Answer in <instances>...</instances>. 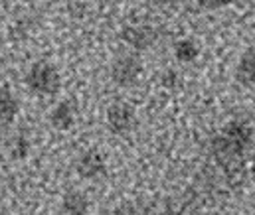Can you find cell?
<instances>
[{
    "mask_svg": "<svg viewBox=\"0 0 255 215\" xmlns=\"http://www.w3.org/2000/svg\"><path fill=\"white\" fill-rule=\"evenodd\" d=\"M254 146V129L248 121H230L210 141V156L232 188H240L248 174V156Z\"/></svg>",
    "mask_w": 255,
    "mask_h": 215,
    "instance_id": "6da1fadb",
    "label": "cell"
},
{
    "mask_svg": "<svg viewBox=\"0 0 255 215\" xmlns=\"http://www.w3.org/2000/svg\"><path fill=\"white\" fill-rule=\"evenodd\" d=\"M24 83L28 91L34 95L54 97L62 87V77H60V72L56 70V66H52L50 62H36L26 72Z\"/></svg>",
    "mask_w": 255,
    "mask_h": 215,
    "instance_id": "7a4b0ae2",
    "label": "cell"
},
{
    "mask_svg": "<svg viewBox=\"0 0 255 215\" xmlns=\"http://www.w3.org/2000/svg\"><path fill=\"white\" fill-rule=\"evenodd\" d=\"M107 129L117 135V137H123L128 135L134 125H136V115H134V109L125 103V101H115L107 107Z\"/></svg>",
    "mask_w": 255,
    "mask_h": 215,
    "instance_id": "3957f363",
    "label": "cell"
},
{
    "mask_svg": "<svg viewBox=\"0 0 255 215\" xmlns=\"http://www.w3.org/2000/svg\"><path fill=\"white\" fill-rule=\"evenodd\" d=\"M142 73V64L136 56H130V54H123L119 58L113 60L111 64V79L115 85L119 87H130L138 81Z\"/></svg>",
    "mask_w": 255,
    "mask_h": 215,
    "instance_id": "277c9868",
    "label": "cell"
},
{
    "mask_svg": "<svg viewBox=\"0 0 255 215\" xmlns=\"http://www.w3.org/2000/svg\"><path fill=\"white\" fill-rule=\"evenodd\" d=\"M121 40L130 48L142 52L158 42V30L148 24H130L121 30Z\"/></svg>",
    "mask_w": 255,
    "mask_h": 215,
    "instance_id": "5b68a950",
    "label": "cell"
},
{
    "mask_svg": "<svg viewBox=\"0 0 255 215\" xmlns=\"http://www.w3.org/2000/svg\"><path fill=\"white\" fill-rule=\"evenodd\" d=\"M75 172L83 180H99L107 174V162L99 150H85L75 160Z\"/></svg>",
    "mask_w": 255,
    "mask_h": 215,
    "instance_id": "8992f818",
    "label": "cell"
},
{
    "mask_svg": "<svg viewBox=\"0 0 255 215\" xmlns=\"http://www.w3.org/2000/svg\"><path fill=\"white\" fill-rule=\"evenodd\" d=\"M236 81L246 87V89H255V48L246 50L236 66Z\"/></svg>",
    "mask_w": 255,
    "mask_h": 215,
    "instance_id": "52a82bcc",
    "label": "cell"
},
{
    "mask_svg": "<svg viewBox=\"0 0 255 215\" xmlns=\"http://www.w3.org/2000/svg\"><path fill=\"white\" fill-rule=\"evenodd\" d=\"M75 119H77V109L71 101L58 103L50 113V125L56 131H69L75 125Z\"/></svg>",
    "mask_w": 255,
    "mask_h": 215,
    "instance_id": "ba28073f",
    "label": "cell"
},
{
    "mask_svg": "<svg viewBox=\"0 0 255 215\" xmlns=\"http://www.w3.org/2000/svg\"><path fill=\"white\" fill-rule=\"evenodd\" d=\"M62 210L65 215H87L89 214V198L83 192L69 190L62 198Z\"/></svg>",
    "mask_w": 255,
    "mask_h": 215,
    "instance_id": "9c48e42d",
    "label": "cell"
},
{
    "mask_svg": "<svg viewBox=\"0 0 255 215\" xmlns=\"http://www.w3.org/2000/svg\"><path fill=\"white\" fill-rule=\"evenodd\" d=\"M18 101L8 87H0V123L8 125L18 115Z\"/></svg>",
    "mask_w": 255,
    "mask_h": 215,
    "instance_id": "30bf717a",
    "label": "cell"
},
{
    "mask_svg": "<svg viewBox=\"0 0 255 215\" xmlns=\"http://www.w3.org/2000/svg\"><path fill=\"white\" fill-rule=\"evenodd\" d=\"M200 56V48L194 40H178L174 44V58L180 64H192Z\"/></svg>",
    "mask_w": 255,
    "mask_h": 215,
    "instance_id": "8fae6325",
    "label": "cell"
},
{
    "mask_svg": "<svg viewBox=\"0 0 255 215\" xmlns=\"http://www.w3.org/2000/svg\"><path fill=\"white\" fill-rule=\"evenodd\" d=\"M6 150H8L12 160H24L28 156V152H30V143H28L26 137L18 135V137L10 139V143L6 144Z\"/></svg>",
    "mask_w": 255,
    "mask_h": 215,
    "instance_id": "7c38bea8",
    "label": "cell"
},
{
    "mask_svg": "<svg viewBox=\"0 0 255 215\" xmlns=\"http://www.w3.org/2000/svg\"><path fill=\"white\" fill-rule=\"evenodd\" d=\"M198 6L206 8V10H220V8H226L232 4V0H196Z\"/></svg>",
    "mask_w": 255,
    "mask_h": 215,
    "instance_id": "4fadbf2b",
    "label": "cell"
},
{
    "mask_svg": "<svg viewBox=\"0 0 255 215\" xmlns=\"http://www.w3.org/2000/svg\"><path fill=\"white\" fill-rule=\"evenodd\" d=\"M176 77H178V75H176L174 72H166L164 75H162V83H164L166 87H174V83L178 81Z\"/></svg>",
    "mask_w": 255,
    "mask_h": 215,
    "instance_id": "5bb4252c",
    "label": "cell"
}]
</instances>
